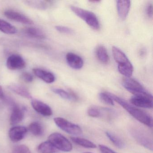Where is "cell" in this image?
I'll return each mask as SVG.
<instances>
[{"label": "cell", "mask_w": 153, "mask_h": 153, "mask_svg": "<svg viewBox=\"0 0 153 153\" xmlns=\"http://www.w3.org/2000/svg\"><path fill=\"white\" fill-rule=\"evenodd\" d=\"M109 96L124 108L128 112L140 122L152 128L153 126V120L149 114L141 109H139L128 103L126 101L112 93L106 92Z\"/></svg>", "instance_id": "1"}, {"label": "cell", "mask_w": 153, "mask_h": 153, "mask_svg": "<svg viewBox=\"0 0 153 153\" xmlns=\"http://www.w3.org/2000/svg\"><path fill=\"white\" fill-rule=\"evenodd\" d=\"M112 52L114 60L118 63V70L125 77L129 78L133 73V67L125 53L116 46H113Z\"/></svg>", "instance_id": "2"}, {"label": "cell", "mask_w": 153, "mask_h": 153, "mask_svg": "<svg viewBox=\"0 0 153 153\" xmlns=\"http://www.w3.org/2000/svg\"><path fill=\"white\" fill-rule=\"evenodd\" d=\"M70 8L76 16L83 19L91 28L95 30L100 28L99 20L93 12L75 6H71Z\"/></svg>", "instance_id": "3"}, {"label": "cell", "mask_w": 153, "mask_h": 153, "mask_svg": "<svg viewBox=\"0 0 153 153\" xmlns=\"http://www.w3.org/2000/svg\"><path fill=\"white\" fill-rule=\"evenodd\" d=\"M48 140L59 151L68 152L72 149V145L70 141L60 133H52L49 136Z\"/></svg>", "instance_id": "4"}, {"label": "cell", "mask_w": 153, "mask_h": 153, "mask_svg": "<svg viewBox=\"0 0 153 153\" xmlns=\"http://www.w3.org/2000/svg\"><path fill=\"white\" fill-rule=\"evenodd\" d=\"M122 85L126 90L134 96L150 94L139 82L134 79L130 77L123 78L122 80Z\"/></svg>", "instance_id": "5"}, {"label": "cell", "mask_w": 153, "mask_h": 153, "mask_svg": "<svg viewBox=\"0 0 153 153\" xmlns=\"http://www.w3.org/2000/svg\"><path fill=\"white\" fill-rule=\"evenodd\" d=\"M54 121L59 128L67 133L75 136L82 134V129L79 126L68 121L64 118L57 117L54 118Z\"/></svg>", "instance_id": "6"}, {"label": "cell", "mask_w": 153, "mask_h": 153, "mask_svg": "<svg viewBox=\"0 0 153 153\" xmlns=\"http://www.w3.org/2000/svg\"><path fill=\"white\" fill-rule=\"evenodd\" d=\"M130 102L133 105L141 108L151 109L153 107V97L152 95L133 96Z\"/></svg>", "instance_id": "7"}, {"label": "cell", "mask_w": 153, "mask_h": 153, "mask_svg": "<svg viewBox=\"0 0 153 153\" xmlns=\"http://www.w3.org/2000/svg\"><path fill=\"white\" fill-rule=\"evenodd\" d=\"M132 134L134 138L140 145L149 150H153L152 140L145 132L140 130H135L133 131Z\"/></svg>", "instance_id": "8"}, {"label": "cell", "mask_w": 153, "mask_h": 153, "mask_svg": "<svg viewBox=\"0 0 153 153\" xmlns=\"http://www.w3.org/2000/svg\"><path fill=\"white\" fill-rule=\"evenodd\" d=\"M4 15L6 17L10 20L21 23L25 25H33V22L30 18L26 16L13 11L12 10H8L4 12Z\"/></svg>", "instance_id": "9"}, {"label": "cell", "mask_w": 153, "mask_h": 153, "mask_svg": "<svg viewBox=\"0 0 153 153\" xmlns=\"http://www.w3.org/2000/svg\"><path fill=\"white\" fill-rule=\"evenodd\" d=\"M26 63L23 58L18 55H10L7 61V66L10 70L22 69L25 67Z\"/></svg>", "instance_id": "10"}, {"label": "cell", "mask_w": 153, "mask_h": 153, "mask_svg": "<svg viewBox=\"0 0 153 153\" xmlns=\"http://www.w3.org/2000/svg\"><path fill=\"white\" fill-rule=\"evenodd\" d=\"M27 132V129L23 126H16L10 130V138L12 141L18 142L24 139Z\"/></svg>", "instance_id": "11"}, {"label": "cell", "mask_w": 153, "mask_h": 153, "mask_svg": "<svg viewBox=\"0 0 153 153\" xmlns=\"http://www.w3.org/2000/svg\"><path fill=\"white\" fill-rule=\"evenodd\" d=\"M66 59L69 66L74 69H80L84 65L83 59L76 53H68L66 54Z\"/></svg>", "instance_id": "12"}, {"label": "cell", "mask_w": 153, "mask_h": 153, "mask_svg": "<svg viewBox=\"0 0 153 153\" xmlns=\"http://www.w3.org/2000/svg\"><path fill=\"white\" fill-rule=\"evenodd\" d=\"M33 109L38 113L45 116H51L53 114L51 108L46 104L37 100H33L31 102Z\"/></svg>", "instance_id": "13"}, {"label": "cell", "mask_w": 153, "mask_h": 153, "mask_svg": "<svg viewBox=\"0 0 153 153\" xmlns=\"http://www.w3.org/2000/svg\"><path fill=\"white\" fill-rule=\"evenodd\" d=\"M130 1H117L116 7L119 17L122 20L126 19L130 9Z\"/></svg>", "instance_id": "14"}, {"label": "cell", "mask_w": 153, "mask_h": 153, "mask_svg": "<svg viewBox=\"0 0 153 153\" xmlns=\"http://www.w3.org/2000/svg\"><path fill=\"white\" fill-rule=\"evenodd\" d=\"M25 117V111L23 108L17 105H13L10 117V123L12 125L17 124L22 121Z\"/></svg>", "instance_id": "15"}, {"label": "cell", "mask_w": 153, "mask_h": 153, "mask_svg": "<svg viewBox=\"0 0 153 153\" xmlns=\"http://www.w3.org/2000/svg\"><path fill=\"white\" fill-rule=\"evenodd\" d=\"M33 71L36 76L46 83L51 84L55 81V76L51 72L38 68L34 69Z\"/></svg>", "instance_id": "16"}, {"label": "cell", "mask_w": 153, "mask_h": 153, "mask_svg": "<svg viewBox=\"0 0 153 153\" xmlns=\"http://www.w3.org/2000/svg\"><path fill=\"white\" fill-rule=\"evenodd\" d=\"M96 55L98 60L104 64H107L109 62V55L105 46L99 45L97 46L95 51Z\"/></svg>", "instance_id": "17"}, {"label": "cell", "mask_w": 153, "mask_h": 153, "mask_svg": "<svg viewBox=\"0 0 153 153\" xmlns=\"http://www.w3.org/2000/svg\"><path fill=\"white\" fill-rule=\"evenodd\" d=\"M26 34L32 38L44 39L46 37L45 33L41 29L34 27H27L24 30Z\"/></svg>", "instance_id": "18"}, {"label": "cell", "mask_w": 153, "mask_h": 153, "mask_svg": "<svg viewBox=\"0 0 153 153\" xmlns=\"http://www.w3.org/2000/svg\"><path fill=\"white\" fill-rule=\"evenodd\" d=\"M9 89L12 92L27 99H32V96L30 93L25 88L16 85H12L8 86Z\"/></svg>", "instance_id": "19"}, {"label": "cell", "mask_w": 153, "mask_h": 153, "mask_svg": "<svg viewBox=\"0 0 153 153\" xmlns=\"http://www.w3.org/2000/svg\"><path fill=\"white\" fill-rule=\"evenodd\" d=\"M38 151L40 153H57L59 151L49 141L40 144L38 147Z\"/></svg>", "instance_id": "20"}, {"label": "cell", "mask_w": 153, "mask_h": 153, "mask_svg": "<svg viewBox=\"0 0 153 153\" xmlns=\"http://www.w3.org/2000/svg\"><path fill=\"white\" fill-rule=\"evenodd\" d=\"M0 31L7 34H14L17 32L16 28L7 21L0 19Z\"/></svg>", "instance_id": "21"}, {"label": "cell", "mask_w": 153, "mask_h": 153, "mask_svg": "<svg viewBox=\"0 0 153 153\" xmlns=\"http://www.w3.org/2000/svg\"><path fill=\"white\" fill-rule=\"evenodd\" d=\"M71 140L77 145H79L87 148L94 149L96 148L94 143L88 140L79 137H71Z\"/></svg>", "instance_id": "22"}, {"label": "cell", "mask_w": 153, "mask_h": 153, "mask_svg": "<svg viewBox=\"0 0 153 153\" xmlns=\"http://www.w3.org/2000/svg\"><path fill=\"white\" fill-rule=\"evenodd\" d=\"M53 92L59 96L69 101H76L77 100V97L75 94L72 93L68 92L63 89L58 88H53L52 89Z\"/></svg>", "instance_id": "23"}, {"label": "cell", "mask_w": 153, "mask_h": 153, "mask_svg": "<svg viewBox=\"0 0 153 153\" xmlns=\"http://www.w3.org/2000/svg\"><path fill=\"white\" fill-rule=\"evenodd\" d=\"M25 2L30 7L42 10L46 9L52 4V1H27Z\"/></svg>", "instance_id": "24"}, {"label": "cell", "mask_w": 153, "mask_h": 153, "mask_svg": "<svg viewBox=\"0 0 153 153\" xmlns=\"http://www.w3.org/2000/svg\"><path fill=\"white\" fill-rule=\"evenodd\" d=\"M28 130L35 136H40L43 134L44 129L42 126L37 122L31 123L28 127Z\"/></svg>", "instance_id": "25"}, {"label": "cell", "mask_w": 153, "mask_h": 153, "mask_svg": "<svg viewBox=\"0 0 153 153\" xmlns=\"http://www.w3.org/2000/svg\"><path fill=\"white\" fill-rule=\"evenodd\" d=\"M106 135L113 144L115 145V146L119 149H123L124 147L125 144L124 142L119 137L109 131L106 132Z\"/></svg>", "instance_id": "26"}, {"label": "cell", "mask_w": 153, "mask_h": 153, "mask_svg": "<svg viewBox=\"0 0 153 153\" xmlns=\"http://www.w3.org/2000/svg\"><path fill=\"white\" fill-rule=\"evenodd\" d=\"M99 99L104 103L110 105H114L113 100L109 96L107 93L102 92L99 94Z\"/></svg>", "instance_id": "27"}, {"label": "cell", "mask_w": 153, "mask_h": 153, "mask_svg": "<svg viewBox=\"0 0 153 153\" xmlns=\"http://www.w3.org/2000/svg\"><path fill=\"white\" fill-rule=\"evenodd\" d=\"M13 153H32L28 147L25 145L16 146L13 150Z\"/></svg>", "instance_id": "28"}, {"label": "cell", "mask_w": 153, "mask_h": 153, "mask_svg": "<svg viewBox=\"0 0 153 153\" xmlns=\"http://www.w3.org/2000/svg\"><path fill=\"white\" fill-rule=\"evenodd\" d=\"M56 30L62 33L71 35L74 33V31L71 28L62 26H56L55 27Z\"/></svg>", "instance_id": "29"}, {"label": "cell", "mask_w": 153, "mask_h": 153, "mask_svg": "<svg viewBox=\"0 0 153 153\" xmlns=\"http://www.w3.org/2000/svg\"><path fill=\"white\" fill-rule=\"evenodd\" d=\"M87 113L89 116L92 117H99L101 114L100 111L96 107H91L88 108Z\"/></svg>", "instance_id": "30"}, {"label": "cell", "mask_w": 153, "mask_h": 153, "mask_svg": "<svg viewBox=\"0 0 153 153\" xmlns=\"http://www.w3.org/2000/svg\"><path fill=\"white\" fill-rule=\"evenodd\" d=\"M21 77L25 82L27 83L32 82L33 80V76L28 72H24L21 75Z\"/></svg>", "instance_id": "31"}, {"label": "cell", "mask_w": 153, "mask_h": 153, "mask_svg": "<svg viewBox=\"0 0 153 153\" xmlns=\"http://www.w3.org/2000/svg\"><path fill=\"white\" fill-rule=\"evenodd\" d=\"M99 149L102 153H117L110 148L103 145L99 146Z\"/></svg>", "instance_id": "32"}, {"label": "cell", "mask_w": 153, "mask_h": 153, "mask_svg": "<svg viewBox=\"0 0 153 153\" xmlns=\"http://www.w3.org/2000/svg\"><path fill=\"white\" fill-rule=\"evenodd\" d=\"M146 14L149 17L152 18L153 16V5L152 4H149L147 7Z\"/></svg>", "instance_id": "33"}, {"label": "cell", "mask_w": 153, "mask_h": 153, "mask_svg": "<svg viewBox=\"0 0 153 153\" xmlns=\"http://www.w3.org/2000/svg\"><path fill=\"white\" fill-rule=\"evenodd\" d=\"M4 98V94L2 87L0 85V99L2 100Z\"/></svg>", "instance_id": "34"}, {"label": "cell", "mask_w": 153, "mask_h": 153, "mask_svg": "<svg viewBox=\"0 0 153 153\" xmlns=\"http://www.w3.org/2000/svg\"><path fill=\"white\" fill-rule=\"evenodd\" d=\"M145 52L144 51H143V50H141V51H140V54L141 56H143V55H145Z\"/></svg>", "instance_id": "35"}, {"label": "cell", "mask_w": 153, "mask_h": 153, "mask_svg": "<svg viewBox=\"0 0 153 153\" xmlns=\"http://www.w3.org/2000/svg\"><path fill=\"white\" fill-rule=\"evenodd\" d=\"M91 153V152H85V153Z\"/></svg>", "instance_id": "36"}]
</instances>
